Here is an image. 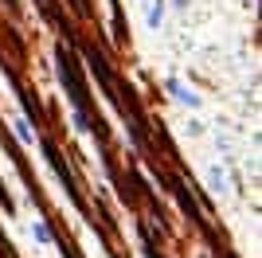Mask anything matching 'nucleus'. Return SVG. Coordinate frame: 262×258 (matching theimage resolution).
<instances>
[{"label": "nucleus", "mask_w": 262, "mask_h": 258, "mask_svg": "<svg viewBox=\"0 0 262 258\" xmlns=\"http://www.w3.org/2000/svg\"><path fill=\"white\" fill-rule=\"evenodd\" d=\"M164 90H168V94H172L184 110H200V94H196V90H188L180 78H164Z\"/></svg>", "instance_id": "nucleus-1"}, {"label": "nucleus", "mask_w": 262, "mask_h": 258, "mask_svg": "<svg viewBox=\"0 0 262 258\" xmlns=\"http://www.w3.org/2000/svg\"><path fill=\"white\" fill-rule=\"evenodd\" d=\"M208 184H211V192H227V188H231V180H227V172H223V168H211L208 172Z\"/></svg>", "instance_id": "nucleus-4"}, {"label": "nucleus", "mask_w": 262, "mask_h": 258, "mask_svg": "<svg viewBox=\"0 0 262 258\" xmlns=\"http://www.w3.org/2000/svg\"><path fill=\"white\" fill-rule=\"evenodd\" d=\"M32 239H35V243H55V231L47 227L43 215H35V219H32Z\"/></svg>", "instance_id": "nucleus-2"}, {"label": "nucleus", "mask_w": 262, "mask_h": 258, "mask_svg": "<svg viewBox=\"0 0 262 258\" xmlns=\"http://www.w3.org/2000/svg\"><path fill=\"white\" fill-rule=\"evenodd\" d=\"M16 133H20L24 145H35V133H32V125H28L24 118H16Z\"/></svg>", "instance_id": "nucleus-5"}, {"label": "nucleus", "mask_w": 262, "mask_h": 258, "mask_svg": "<svg viewBox=\"0 0 262 258\" xmlns=\"http://www.w3.org/2000/svg\"><path fill=\"white\" fill-rule=\"evenodd\" d=\"M145 20H149V28H161L164 24V4L161 0H145Z\"/></svg>", "instance_id": "nucleus-3"}]
</instances>
